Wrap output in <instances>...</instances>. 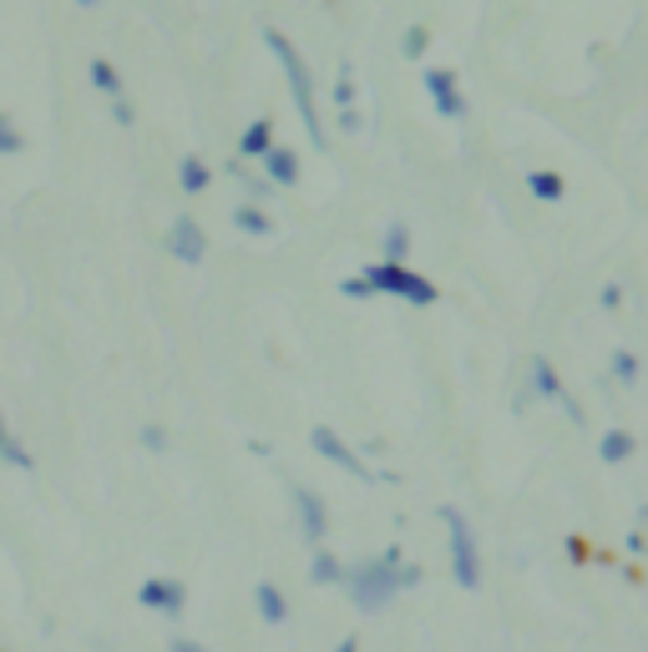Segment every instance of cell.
<instances>
[{
    "label": "cell",
    "instance_id": "cell-1",
    "mask_svg": "<svg viewBox=\"0 0 648 652\" xmlns=\"http://www.w3.org/2000/svg\"><path fill=\"white\" fill-rule=\"evenodd\" d=\"M415 581H421V572L400 562V551H396V547L381 551L375 562H360L354 572H345L350 602H354L360 612H381L385 602H390V597L406 592V587H415Z\"/></svg>",
    "mask_w": 648,
    "mask_h": 652
},
{
    "label": "cell",
    "instance_id": "cell-2",
    "mask_svg": "<svg viewBox=\"0 0 648 652\" xmlns=\"http://www.w3.org/2000/svg\"><path fill=\"white\" fill-rule=\"evenodd\" d=\"M345 293L350 299H370V293H396V299H406V304H436L441 293H436V284L431 278H421V274H411L406 263H370L360 278H350L345 284Z\"/></svg>",
    "mask_w": 648,
    "mask_h": 652
},
{
    "label": "cell",
    "instance_id": "cell-3",
    "mask_svg": "<svg viewBox=\"0 0 648 652\" xmlns=\"http://www.w3.org/2000/svg\"><path fill=\"white\" fill-rule=\"evenodd\" d=\"M264 41H269V51L279 57V66H284V76H289V87H295V102H299V116H304V127H310V137L314 142H324V131H320V112H314V87H310V66L299 61V51L289 41H284L279 30H264Z\"/></svg>",
    "mask_w": 648,
    "mask_h": 652
},
{
    "label": "cell",
    "instance_id": "cell-4",
    "mask_svg": "<svg viewBox=\"0 0 648 652\" xmlns=\"http://www.w3.org/2000/svg\"><path fill=\"white\" fill-rule=\"evenodd\" d=\"M441 522H446V541H451V572H457V581L472 592V587H482V551H476L472 522H466L457 506H446Z\"/></svg>",
    "mask_w": 648,
    "mask_h": 652
},
{
    "label": "cell",
    "instance_id": "cell-5",
    "mask_svg": "<svg viewBox=\"0 0 648 652\" xmlns=\"http://www.w3.org/2000/svg\"><path fill=\"white\" fill-rule=\"evenodd\" d=\"M310 440H314V450H320L324 461H335L339 471H350V476H360V480H375V476H370V465L360 461V455H354V450L345 446V440H339V435L329 430V425H314Z\"/></svg>",
    "mask_w": 648,
    "mask_h": 652
},
{
    "label": "cell",
    "instance_id": "cell-6",
    "mask_svg": "<svg viewBox=\"0 0 648 652\" xmlns=\"http://www.w3.org/2000/svg\"><path fill=\"white\" fill-rule=\"evenodd\" d=\"M167 248H173L183 263H203V248H208V238H203V228H198V217H173V228H167Z\"/></svg>",
    "mask_w": 648,
    "mask_h": 652
},
{
    "label": "cell",
    "instance_id": "cell-7",
    "mask_svg": "<svg viewBox=\"0 0 648 652\" xmlns=\"http://www.w3.org/2000/svg\"><path fill=\"white\" fill-rule=\"evenodd\" d=\"M426 87H431V102H436V112L441 116H451V122H457V116H466V102H461V91H457V72H451V66H431L426 72Z\"/></svg>",
    "mask_w": 648,
    "mask_h": 652
},
{
    "label": "cell",
    "instance_id": "cell-8",
    "mask_svg": "<svg viewBox=\"0 0 648 652\" xmlns=\"http://www.w3.org/2000/svg\"><path fill=\"white\" fill-rule=\"evenodd\" d=\"M137 597H142V607L167 612V617H177V612H183V602H188V592H183V581H173V577H148Z\"/></svg>",
    "mask_w": 648,
    "mask_h": 652
},
{
    "label": "cell",
    "instance_id": "cell-9",
    "mask_svg": "<svg viewBox=\"0 0 648 652\" xmlns=\"http://www.w3.org/2000/svg\"><path fill=\"white\" fill-rule=\"evenodd\" d=\"M295 506H299V526H304V537L320 541L324 526H329V522H324V501L310 491V486H295Z\"/></svg>",
    "mask_w": 648,
    "mask_h": 652
},
{
    "label": "cell",
    "instance_id": "cell-10",
    "mask_svg": "<svg viewBox=\"0 0 648 652\" xmlns=\"http://www.w3.org/2000/svg\"><path fill=\"white\" fill-rule=\"evenodd\" d=\"M253 602H259V612H264V623H274V627L289 617V607H284V597H279L274 581H259V587H253Z\"/></svg>",
    "mask_w": 648,
    "mask_h": 652
},
{
    "label": "cell",
    "instance_id": "cell-11",
    "mask_svg": "<svg viewBox=\"0 0 648 652\" xmlns=\"http://www.w3.org/2000/svg\"><path fill=\"white\" fill-rule=\"evenodd\" d=\"M264 158H269V177H274V183H284V188H289V183L299 177V158L289 152V147H269Z\"/></svg>",
    "mask_w": 648,
    "mask_h": 652
},
{
    "label": "cell",
    "instance_id": "cell-12",
    "mask_svg": "<svg viewBox=\"0 0 648 652\" xmlns=\"http://www.w3.org/2000/svg\"><path fill=\"white\" fill-rule=\"evenodd\" d=\"M527 375H532V390L537 394H547V400H562V385H558V375H552V364L537 354V360H527Z\"/></svg>",
    "mask_w": 648,
    "mask_h": 652
},
{
    "label": "cell",
    "instance_id": "cell-13",
    "mask_svg": "<svg viewBox=\"0 0 648 652\" xmlns=\"http://www.w3.org/2000/svg\"><path fill=\"white\" fill-rule=\"evenodd\" d=\"M310 581L314 587H339L345 581V566H339V556H329V551H320L310 566Z\"/></svg>",
    "mask_w": 648,
    "mask_h": 652
},
{
    "label": "cell",
    "instance_id": "cell-14",
    "mask_svg": "<svg viewBox=\"0 0 648 652\" xmlns=\"http://www.w3.org/2000/svg\"><path fill=\"white\" fill-rule=\"evenodd\" d=\"M91 82H97V91H107V97H112V102H122V76H117V66H112V61H91Z\"/></svg>",
    "mask_w": 648,
    "mask_h": 652
},
{
    "label": "cell",
    "instance_id": "cell-15",
    "mask_svg": "<svg viewBox=\"0 0 648 652\" xmlns=\"http://www.w3.org/2000/svg\"><path fill=\"white\" fill-rule=\"evenodd\" d=\"M234 223H238L244 233H253V238H269V233H274V217H269L264 208H238Z\"/></svg>",
    "mask_w": 648,
    "mask_h": 652
},
{
    "label": "cell",
    "instance_id": "cell-16",
    "mask_svg": "<svg viewBox=\"0 0 648 652\" xmlns=\"http://www.w3.org/2000/svg\"><path fill=\"white\" fill-rule=\"evenodd\" d=\"M527 188L543 198V203H558L562 192H568V183H562L558 173H527Z\"/></svg>",
    "mask_w": 648,
    "mask_h": 652
},
{
    "label": "cell",
    "instance_id": "cell-17",
    "mask_svg": "<svg viewBox=\"0 0 648 652\" xmlns=\"http://www.w3.org/2000/svg\"><path fill=\"white\" fill-rule=\"evenodd\" d=\"M406 253H411V233H406V223H390L385 228V263H406Z\"/></svg>",
    "mask_w": 648,
    "mask_h": 652
},
{
    "label": "cell",
    "instance_id": "cell-18",
    "mask_svg": "<svg viewBox=\"0 0 648 652\" xmlns=\"http://www.w3.org/2000/svg\"><path fill=\"white\" fill-rule=\"evenodd\" d=\"M0 455H5V461L11 465H21V471H30V450L21 446V440H15L11 435V425H5V415H0Z\"/></svg>",
    "mask_w": 648,
    "mask_h": 652
},
{
    "label": "cell",
    "instance_id": "cell-19",
    "mask_svg": "<svg viewBox=\"0 0 648 652\" xmlns=\"http://www.w3.org/2000/svg\"><path fill=\"white\" fill-rule=\"evenodd\" d=\"M628 455H634V435H628V430H608L603 435V461L619 465V461H628Z\"/></svg>",
    "mask_w": 648,
    "mask_h": 652
},
{
    "label": "cell",
    "instance_id": "cell-20",
    "mask_svg": "<svg viewBox=\"0 0 648 652\" xmlns=\"http://www.w3.org/2000/svg\"><path fill=\"white\" fill-rule=\"evenodd\" d=\"M269 137H274V127H269V122H253V127L244 131V142H238V152H244V158H259V152H269Z\"/></svg>",
    "mask_w": 648,
    "mask_h": 652
},
{
    "label": "cell",
    "instance_id": "cell-21",
    "mask_svg": "<svg viewBox=\"0 0 648 652\" xmlns=\"http://www.w3.org/2000/svg\"><path fill=\"white\" fill-rule=\"evenodd\" d=\"M203 188H208L203 158H183V192H203Z\"/></svg>",
    "mask_w": 648,
    "mask_h": 652
},
{
    "label": "cell",
    "instance_id": "cell-22",
    "mask_svg": "<svg viewBox=\"0 0 648 652\" xmlns=\"http://www.w3.org/2000/svg\"><path fill=\"white\" fill-rule=\"evenodd\" d=\"M613 375H619L623 385H634V379H638V360L628 354V349H623V354H613Z\"/></svg>",
    "mask_w": 648,
    "mask_h": 652
},
{
    "label": "cell",
    "instance_id": "cell-23",
    "mask_svg": "<svg viewBox=\"0 0 648 652\" xmlns=\"http://www.w3.org/2000/svg\"><path fill=\"white\" fill-rule=\"evenodd\" d=\"M426 41H431V30L426 26H411L400 46H406V57H421V51H426Z\"/></svg>",
    "mask_w": 648,
    "mask_h": 652
},
{
    "label": "cell",
    "instance_id": "cell-24",
    "mask_svg": "<svg viewBox=\"0 0 648 652\" xmlns=\"http://www.w3.org/2000/svg\"><path fill=\"white\" fill-rule=\"evenodd\" d=\"M335 102H339V112H345V106H354V76H350V66H345V76H339Z\"/></svg>",
    "mask_w": 648,
    "mask_h": 652
},
{
    "label": "cell",
    "instance_id": "cell-25",
    "mask_svg": "<svg viewBox=\"0 0 648 652\" xmlns=\"http://www.w3.org/2000/svg\"><path fill=\"white\" fill-rule=\"evenodd\" d=\"M0 152H21V131L11 127V116H0Z\"/></svg>",
    "mask_w": 648,
    "mask_h": 652
},
{
    "label": "cell",
    "instance_id": "cell-26",
    "mask_svg": "<svg viewBox=\"0 0 648 652\" xmlns=\"http://www.w3.org/2000/svg\"><path fill=\"white\" fill-rule=\"evenodd\" d=\"M142 446H148V450H162V446H167V435H162L158 425H148V430H142Z\"/></svg>",
    "mask_w": 648,
    "mask_h": 652
},
{
    "label": "cell",
    "instance_id": "cell-27",
    "mask_svg": "<svg viewBox=\"0 0 648 652\" xmlns=\"http://www.w3.org/2000/svg\"><path fill=\"white\" fill-rule=\"evenodd\" d=\"M339 127H345V131H360V112H354V106H345V112H339Z\"/></svg>",
    "mask_w": 648,
    "mask_h": 652
},
{
    "label": "cell",
    "instance_id": "cell-28",
    "mask_svg": "<svg viewBox=\"0 0 648 652\" xmlns=\"http://www.w3.org/2000/svg\"><path fill=\"white\" fill-rule=\"evenodd\" d=\"M173 652H208V648H203V642H188V638H177V642H173Z\"/></svg>",
    "mask_w": 648,
    "mask_h": 652
},
{
    "label": "cell",
    "instance_id": "cell-29",
    "mask_svg": "<svg viewBox=\"0 0 648 652\" xmlns=\"http://www.w3.org/2000/svg\"><path fill=\"white\" fill-rule=\"evenodd\" d=\"M335 652H360V642H354V638H345V642H339Z\"/></svg>",
    "mask_w": 648,
    "mask_h": 652
},
{
    "label": "cell",
    "instance_id": "cell-30",
    "mask_svg": "<svg viewBox=\"0 0 648 652\" xmlns=\"http://www.w3.org/2000/svg\"><path fill=\"white\" fill-rule=\"evenodd\" d=\"M76 5H97V0H76Z\"/></svg>",
    "mask_w": 648,
    "mask_h": 652
}]
</instances>
